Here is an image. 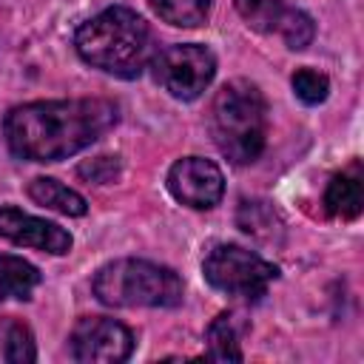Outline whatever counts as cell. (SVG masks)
Here are the masks:
<instances>
[{
	"mask_svg": "<svg viewBox=\"0 0 364 364\" xmlns=\"http://www.w3.org/2000/svg\"><path fill=\"white\" fill-rule=\"evenodd\" d=\"M361 208H364V176H361V165L350 162L341 173H336L327 182L324 210L333 219H355Z\"/></svg>",
	"mask_w": 364,
	"mask_h": 364,
	"instance_id": "obj_10",
	"label": "cell"
},
{
	"mask_svg": "<svg viewBox=\"0 0 364 364\" xmlns=\"http://www.w3.org/2000/svg\"><path fill=\"white\" fill-rule=\"evenodd\" d=\"M117 122L119 108L102 97L40 100L11 108L3 134L17 159L60 162L105 136Z\"/></svg>",
	"mask_w": 364,
	"mask_h": 364,
	"instance_id": "obj_1",
	"label": "cell"
},
{
	"mask_svg": "<svg viewBox=\"0 0 364 364\" xmlns=\"http://www.w3.org/2000/svg\"><path fill=\"white\" fill-rule=\"evenodd\" d=\"M119 171H122V165H119V159L111 156V154L85 159V162H80V168H77V173H80L82 179L97 182V185H108V182H114V179L119 176Z\"/></svg>",
	"mask_w": 364,
	"mask_h": 364,
	"instance_id": "obj_20",
	"label": "cell"
},
{
	"mask_svg": "<svg viewBox=\"0 0 364 364\" xmlns=\"http://www.w3.org/2000/svg\"><path fill=\"white\" fill-rule=\"evenodd\" d=\"M0 338H3V358L9 364H31L37 358L34 336H31L28 324H23L20 318H6Z\"/></svg>",
	"mask_w": 364,
	"mask_h": 364,
	"instance_id": "obj_16",
	"label": "cell"
},
{
	"mask_svg": "<svg viewBox=\"0 0 364 364\" xmlns=\"http://www.w3.org/2000/svg\"><path fill=\"white\" fill-rule=\"evenodd\" d=\"M236 222L245 233H250L253 239L259 242H273L279 233H282V219L279 213L273 210V205L262 202V199H245L239 205V213H236Z\"/></svg>",
	"mask_w": 364,
	"mask_h": 364,
	"instance_id": "obj_13",
	"label": "cell"
},
{
	"mask_svg": "<svg viewBox=\"0 0 364 364\" xmlns=\"http://www.w3.org/2000/svg\"><path fill=\"white\" fill-rule=\"evenodd\" d=\"M276 31H279L282 40L287 43V48L301 51V48H307V46L313 43L316 26H313V17H310V14H304V11H299V9H287V11L282 14Z\"/></svg>",
	"mask_w": 364,
	"mask_h": 364,
	"instance_id": "obj_18",
	"label": "cell"
},
{
	"mask_svg": "<svg viewBox=\"0 0 364 364\" xmlns=\"http://www.w3.org/2000/svg\"><path fill=\"white\" fill-rule=\"evenodd\" d=\"M0 236L23 245V247H34L51 256H63L71 250V233L65 228H60L57 222H46L37 219L31 213H23L20 208H0Z\"/></svg>",
	"mask_w": 364,
	"mask_h": 364,
	"instance_id": "obj_9",
	"label": "cell"
},
{
	"mask_svg": "<svg viewBox=\"0 0 364 364\" xmlns=\"http://www.w3.org/2000/svg\"><path fill=\"white\" fill-rule=\"evenodd\" d=\"M148 6L159 20L179 28L202 26L210 14V0H148Z\"/></svg>",
	"mask_w": 364,
	"mask_h": 364,
	"instance_id": "obj_15",
	"label": "cell"
},
{
	"mask_svg": "<svg viewBox=\"0 0 364 364\" xmlns=\"http://www.w3.org/2000/svg\"><path fill=\"white\" fill-rule=\"evenodd\" d=\"M91 287L108 307H179L185 296L176 270L145 259H117L102 264Z\"/></svg>",
	"mask_w": 364,
	"mask_h": 364,
	"instance_id": "obj_4",
	"label": "cell"
},
{
	"mask_svg": "<svg viewBox=\"0 0 364 364\" xmlns=\"http://www.w3.org/2000/svg\"><path fill=\"white\" fill-rule=\"evenodd\" d=\"M68 347L71 358L80 364H117L131 358L134 333L108 316H85L74 324Z\"/></svg>",
	"mask_w": 364,
	"mask_h": 364,
	"instance_id": "obj_7",
	"label": "cell"
},
{
	"mask_svg": "<svg viewBox=\"0 0 364 364\" xmlns=\"http://www.w3.org/2000/svg\"><path fill=\"white\" fill-rule=\"evenodd\" d=\"M28 196L37 205H43L48 210H57L63 216H85L88 213V202L77 191H71L68 185H63V182H57L51 176L31 179L28 182Z\"/></svg>",
	"mask_w": 364,
	"mask_h": 364,
	"instance_id": "obj_11",
	"label": "cell"
},
{
	"mask_svg": "<svg viewBox=\"0 0 364 364\" xmlns=\"http://www.w3.org/2000/svg\"><path fill=\"white\" fill-rule=\"evenodd\" d=\"M74 46L88 65L122 80L139 77L154 57L148 23L125 6L105 9L82 23L74 34Z\"/></svg>",
	"mask_w": 364,
	"mask_h": 364,
	"instance_id": "obj_2",
	"label": "cell"
},
{
	"mask_svg": "<svg viewBox=\"0 0 364 364\" xmlns=\"http://www.w3.org/2000/svg\"><path fill=\"white\" fill-rule=\"evenodd\" d=\"M242 20L256 31H276L282 14L287 11L284 0H233Z\"/></svg>",
	"mask_w": 364,
	"mask_h": 364,
	"instance_id": "obj_17",
	"label": "cell"
},
{
	"mask_svg": "<svg viewBox=\"0 0 364 364\" xmlns=\"http://www.w3.org/2000/svg\"><path fill=\"white\" fill-rule=\"evenodd\" d=\"M168 191L176 202L196 208V210H208L219 205L225 193V176L216 162L202 159V156H185L171 165Z\"/></svg>",
	"mask_w": 364,
	"mask_h": 364,
	"instance_id": "obj_8",
	"label": "cell"
},
{
	"mask_svg": "<svg viewBox=\"0 0 364 364\" xmlns=\"http://www.w3.org/2000/svg\"><path fill=\"white\" fill-rule=\"evenodd\" d=\"M202 273L210 287L242 296V299H262L267 284L279 279V267L256 256L253 250H245L239 245H216L208 250L202 262Z\"/></svg>",
	"mask_w": 364,
	"mask_h": 364,
	"instance_id": "obj_5",
	"label": "cell"
},
{
	"mask_svg": "<svg viewBox=\"0 0 364 364\" xmlns=\"http://www.w3.org/2000/svg\"><path fill=\"white\" fill-rule=\"evenodd\" d=\"M208 341V358L213 361H242V347H239V327L233 313H219L205 333Z\"/></svg>",
	"mask_w": 364,
	"mask_h": 364,
	"instance_id": "obj_14",
	"label": "cell"
},
{
	"mask_svg": "<svg viewBox=\"0 0 364 364\" xmlns=\"http://www.w3.org/2000/svg\"><path fill=\"white\" fill-rule=\"evenodd\" d=\"M216 74V57L210 48L196 43L168 46L154 57L156 82L176 100H196Z\"/></svg>",
	"mask_w": 364,
	"mask_h": 364,
	"instance_id": "obj_6",
	"label": "cell"
},
{
	"mask_svg": "<svg viewBox=\"0 0 364 364\" xmlns=\"http://www.w3.org/2000/svg\"><path fill=\"white\" fill-rule=\"evenodd\" d=\"M43 282V273L20 259V256H9V253H0V299H31L34 287Z\"/></svg>",
	"mask_w": 364,
	"mask_h": 364,
	"instance_id": "obj_12",
	"label": "cell"
},
{
	"mask_svg": "<svg viewBox=\"0 0 364 364\" xmlns=\"http://www.w3.org/2000/svg\"><path fill=\"white\" fill-rule=\"evenodd\" d=\"M293 85V94L304 102V105H318L327 100L330 94V80L321 74V71H313V68H299L290 80Z\"/></svg>",
	"mask_w": 364,
	"mask_h": 364,
	"instance_id": "obj_19",
	"label": "cell"
},
{
	"mask_svg": "<svg viewBox=\"0 0 364 364\" xmlns=\"http://www.w3.org/2000/svg\"><path fill=\"white\" fill-rule=\"evenodd\" d=\"M210 136L233 165H250L264 151L267 102L247 80L225 82L210 105Z\"/></svg>",
	"mask_w": 364,
	"mask_h": 364,
	"instance_id": "obj_3",
	"label": "cell"
}]
</instances>
